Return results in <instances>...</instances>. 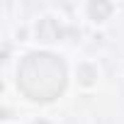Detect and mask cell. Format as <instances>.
I'll use <instances>...</instances> for the list:
<instances>
[{
    "label": "cell",
    "mask_w": 124,
    "mask_h": 124,
    "mask_svg": "<svg viewBox=\"0 0 124 124\" xmlns=\"http://www.w3.org/2000/svg\"><path fill=\"white\" fill-rule=\"evenodd\" d=\"M66 63L46 51L27 54L17 68V85L34 102L56 100L66 88Z\"/></svg>",
    "instance_id": "1"
},
{
    "label": "cell",
    "mask_w": 124,
    "mask_h": 124,
    "mask_svg": "<svg viewBox=\"0 0 124 124\" xmlns=\"http://www.w3.org/2000/svg\"><path fill=\"white\" fill-rule=\"evenodd\" d=\"M61 34H63V32H61V27L54 22V20H41L39 22V27H37V37L41 39V41H56Z\"/></svg>",
    "instance_id": "2"
},
{
    "label": "cell",
    "mask_w": 124,
    "mask_h": 124,
    "mask_svg": "<svg viewBox=\"0 0 124 124\" xmlns=\"http://www.w3.org/2000/svg\"><path fill=\"white\" fill-rule=\"evenodd\" d=\"M88 12L93 20H105L109 12H112V5L109 3H90L88 5Z\"/></svg>",
    "instance_id": "3"
},
{
    "label": "cell",
    "mask_w": 124,
    "mask_h": 124,
    "mask_svg": "<svg viewBox=\"0 0 124 124\" xmlns=\"http://www.w3.org/2000/svg\"><path fill=\"white\" fill-rule=\"evenodd\" d=\"M78 78H80L83 85H93L95 83V68L93 66H80L78 68Z\"/></svg>",
    "instance_id": "4"
},
{
    "label": "cell",
    "mask_w": 124,
    "mask_h": 124,
    "mask_svg": "<svg viewBox=\"0 0 124 124\" xmlns=\"http://www.w3.org/2000/svg\"><path fill=\"white\" fill-rule=\"evenodd\" d=\"M34 124H49V122H44V119H39V122H34Z\"/></svg>",
    "instance_id": "5"
}]
</instances>
